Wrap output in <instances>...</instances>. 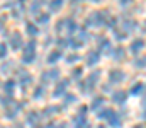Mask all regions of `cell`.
<instances>
[{"label": "cell", "instance_id": "obj_21", "mask_svg": "<svg viewBox=\"0 0 146 128\" xmlns=\"http://www.w3.org/2000/svg\"><path fill=\"white\" fill-rule=\"evenodd\" d=\"M75 101H76V97L72 96V94H68V96H66V99H65V103H66V104H68V103H75Z\"/></svg>", "mask_w": 146, "mask_h": 128}, {"label": "cell", "instance_id": "obj_9", "mask_svg": "<svg viewBox=\"0 0 146 128\" xmlns=\"http://www.w3.org/2000/svg\"><path fill=\"white\" fill-rule=\"evenodd\" d=\"M63 7V0H51L49 2V10L51 12H58Z\"/></svg>", "mask_w": 146, "mask_h": 128}, {"label": "cell", "instance_id": "obj_30", "mask_svg": "<svg viewBox=\"0 0 146 128\" xmlns=\"http://www.w3.org/2000/svg\"><path fill=\"white\" fill-rule=\"evenodd\" d=\"M97 128H106V127H97Z\"/></svg>", "mask_w": 146, "mask_h": 128}, {"label": "cell", "instance_id": "obj_1", "mask_svg": "<svg viewBox=\"0 0 146 128\" xmlns=\"http://www.w3.org/2000/svg\"><path fill=\"white\" fill-rule=\"evenodd\" d=\"M106 15L104 12H94L88 19H87V26H102L106 22Z\"/></svg>", "mask_w": 146, "mask_h": 128}, {"label": "cell", "instance_id": "obj_17", "mask_svg": "<svg viewBox=\"0 0 146 128\" xmlns=\"http://www.w3.org/2000/svg\"><path fill=\"white\" fill-rule=\"evenodd\" d=\"M26 29H27V33H29L31 36H36V34H37V27L34 26V24H27V27H26Z\"/></svg>", "mask_w": 146, "mask_h": 128}, {"label": "cell", "instance_id": "obj_13", "mask_svg": "<svg viewBox=\"0 0 146 128\" xmlns=\"http://www.w3.org/2000/svg\"><path fill=\"white\" fill-rule=\"evenodd\" d=\"M102 104H104V97H95V99L92 101V108H94V109L102 108Z\"/></svg>", "mask_w": 146, "mask_h": 128}, {"label": "cell", "instance_id": "obj_32", "mask_svg": "<svg viewBox=\"0 0 146 128\" xmlns=\"http://www.w3.org/2000/svg\"><path fill=\"white\" fill-rule=\"evenodd\" d=\"M17 128H22V127H17Z\"/></svg>", "mask_w": 146, "mask_h": 128}, {"label": "cell", "instance_id": "obj_16", "mask_svg": "<svg viewBox=\"0 0 146 128\" xmlns=\"http://www.w3.org/2000/svg\"><path fill=\"white\" fill-rule=\"evenodd\" d=\"M41 5H42V2H41V0H34V2L31 3V12H34V14H36Z\"/></svg>", "mask_w": 146, "mask_h": 128}, {"label": "cell", "instance_id": "obj_15", "mask_svg": "<svg viewBox=\"0 0 146 128\" xmlns=\"http://www.w3.org/2000/svg\"><path fill=\"white\" fill-rule=\"evenodd\" d=\"M3 87H5V92H7V94H12V90H14V87H15V82H14V80H9V82H5Z\"/></svg>", "mask_w": 146, "mask_h": 128}, {"label": "cell", "instance_id": "obj_4", "mask_svg": "<svg viewBox=\"0 0 146 128\" xmlns=\"http://www.w3.org/2000/svg\"><path fill=\"white\" fill-rule=\"evenodd\" d=\"M10 44H12V48H14V50H19V48L22 46V38H21V34H19V33L12 34V38H10Z\"/></svg>", "mask_w": 146, "mask_h": 128}, {"label": "cell", "instance_id": "obj_14", "mask_svg": "<svg viewBox=\"0 0 146 128\" xmlns=\"http://www.w3.org/2000/svg\"><path fill=\"white\" fill-rule=\"evenodd\" d=\"M37 22H39V24H48V22H49V14H41V15H37Z\"/></svg>", "mask_w": 146, "mask_h": 128}, {"label": "cell", "instance_id": "obj_8", "mask_svg": "<svg viewBox=\"0 0 146 128\" xmlns=\"http://www.w3.org/2000/svg\"><path fill=\"white\" fill-rule=\"evenodd\" d=\"M66 85H68V80H61L60 84L56 85L54 96H63V94H65V90H66Z\"/></svg>", "mask_w": 146, "mask_h": 128}, {"label": "cell", "instance_id": "obj_24", "mask_svg": "<svg viewBox=\"0 0 146 128\" xmlns=\"http://www.w3.org/2000/svg\"><path fill=\"white\" fill-rule=\"evenodd\" d=\"M115 22H117V19H115V17H112V19L109 21V27H114V26H115Z\"/></svg>", "mask_w": 146, "mask_h": 128}, {"label": "cell", "instance_id": "obj_6", "mask_svg": "<svg viewBox=\"0 0 146 128\" xmlns=\"http://www.w3.org/2000/svg\"><path fill=\"white\" fill-rule=\"evenodd\" d=\"M143 46H145V41L139 38V40H134V41L131 43V48H129V50H131L133 53H138L139 50H143Z\"/></svg>", "mask_w": 146, "mask_h": 128}, {"label": "cell", "instance_id": "obj_31", "mask_svg": "<svg viewBox=\"0 0 146 128\" xmlns=\"http://www.w3.org/2000/svg\"><path fill=\"white\" fill-rule=\"evenodd\" d=\"M134 128H143V127H134Z\"/></svg>", "mask_w": 146, "mask_h": 128}, {"label": "cell", "instance_id": "obj_28", "mask_svg": "<svg viewBox=\"0 0 146 128\" xmlns=\"http://www.w3.org/2000/svg\"><path fill=\"white\" fill-rule=\"evenodd\" d=\"M92 2H100V0H92Z\"/></svg>", "mask_w": 146, "mask_h": 128}, {"label": "cell", "instance_id": "obj_3", "mask_svg": "<svg viewBox=\"0 0 146 128\" xmlns=\"http://www.w3.org/2000/svg\"><path fill=\"white\" fill-rule=\"evenodd\" d=\"M124 77H126V75H124V72H122V70H117V68H115V70H112V72L109 74V80H110V82H121Z\"/></svg>", "mask_w": 146, "mask_h": 128}, {"label": "cell", "instance_id": "obj_29", "mask_svg": "<svg viewBox=\"0 0 146 128\" xmlns=\"http://www.w3.org/2000/svg\"><path fill=\"white\" fill-rule=\"evenodd\" d=\"M72 2H80V0H72Z\"/></svg>", "mask_w": 146, "mask_h": 128}, {"label": "cell", "instance_id": "obj_11", "mask_svg": "<svg viewBox=\"0 0 146 128\" xmlns=\"http://www.w3.org/2000/svg\"><path fill=\"white\" fill-rule=\"evenodd\" d=\"M60 58H61V51L58 50V51H53V53L48 56V62H49V63H54V62H58Z\"/></svg>", "mask_w": 146, "mask_h": 128}, {"label": "cell", "instance_id": "obj_20", "mask_svg": "<svg viewBox=\"0 0 146 128\" xmlns=\"http://www.w3.org/2000/svg\"><path fill=\"white\" fill-rule=\"evenodd\" d=\"M42 90H44L42 87H37V89H36V94H34V97H36V99H39V97H42Z\"/></svg>", "mask_w": 146, "mask_h": 128}, {"label": "cell", "instance_id": "obj_23", "mask_svg": "<svg viewBox=\"0 0 146 128\" xmlns=\"http://www.w3.org/2000/svg\"><path fill=\"white\" fill-rule=\"evenodd\" d=\"M5 55H7V46L0 44V56H5Z\"/></svg>", "mask_w": 146, "mask_h": 128}, {"label": "cell", "instance_id": "obj_27", "mask_svg": "<svg viewBox=\"0 0 146 128\" xmlns=\"http://www.w3.org/2000/svg\"><path fill=\"white\" fill-rule=\"evenodd\" d=\"M129 2H133V0H121V3H122V5H126V3H129Z\"/></svg>", "mask_w": 146, "mask_h": 128}, {"label": "cell", "instance_id": "obj_10", "mask_svg": "<svg viewBox=\"0 0 146 128\" xmlns=\"http://www.w3.org/2000/svg\"><path fill=\"white\" fill-rule=\"evenodd\" d=\"M143 90H145V85L139 84V82H138V84H134V85H133V89H131V92H133L134 96H141V94H143Z\"/></svg>", "mask_w": 146, "mask_h": 128}, {"label": "cell", "instance_id": "obj_2", "mask_svg": "<svg viewBox=\"0 0 146 128\" xmlns=\"http://www.w3.org/2000/svg\"><path fill=\"white\" fill-rule=\"evenodd\" d=\"M106 118H107L109 125H112L114 128H119V127H121V121H119V116H117V113H115V111L109 109V111H107V115H106Z\"/></svg>", "mask_w": 146, "mask_h": 128}, {"label": "cell", "instance_id": "obj_12", "mask_svg": "<svg viewBox=\"0 0 146 128\" xmlns=\"http://www.w3.org/2000/svg\"><path fill=\"white\" fill-rule=\"evenodd\" d=\"M110 55H112V58H114V60H121V58L124 56V50H122V48H115Z\"/></svg>", "mask_w": 146, "mask_h": 128}, {"label": "cell", "instance_id": "obj_26", "mask_svg": "<svg viewBox=\"0 0 146 128\" xmlns=\"http://www.w3.org/2000/svg\"><path fill=\"white\" fill-rule=\"evenodd\" d=\"M80 74H82V70H80V68H76V70H75V72H73V75H76V77H78V75H80Z\"/></svg>", "mask_w": 146, "mask_h": 128}, {"label": "cell", "instance_id": "obj_22", "mask_svg": "<svg viewBox=\"0 0 146 128\" xmlns=\"http://www.w3.org/2000/svg\"><path fill=\"white\" fill-rule=\"evenodd\" d=\"M136 67H138V68H143V67H145V58L136 60Z\"/></svg>", "mask_w": 146, "mask_h": 128}, {"label": "cell", "instance_id": "obj_5", "mask_svg": "<svg viewBox=\"0 0 146 128\" xmlns=\"http://www.w3.org/2000/svg\"><path fill=\"white\" fill-rule=\"evenodd\" d=\"M99 56H100V51H92V53H88V56H87V65H95L97 62H99Z\"/></svg>", "mask_w": 146, "mask_h": 128}, {"label": "cell", "instance_id": "obj_25", "mask_svg": "<svg viewBox=\"0 0 146 128\" xmlns=\"http://www.w3.org/2000/svg\"><path fill=\"white\" fill-rule=\"evenodd\" d=\"M78 60V55H73V56H68V62L72 63V62H76Z\"/></svg>", "mask_w": 146, "mask_h": 128}, {"label": "cell", "instance_id": "obj_18", "mask_svg": "<svg viewBox=\"0 0 146 128\" xmlns=\"http://www.w3.org/2000/svg\"><path fill=\"white\" fill-rule=\"evenodd\" d=\"M27 121L34 125V123H36V121H37V113H31V115L27 116Z\"/></svg>", "mask_w": 146, "mask_h": 128}, {"label": "cell", "instance_id": "obj_19", "mask_svg": "<svg viewBox=\"0 0 146 128\" xmlns=\"http://www.w3.org/2000/svg\"><path fill=\"white\" fill-rule=\"evenodd\" d=\"M66 27H68V31H75V29H76V24H75V21H68V26H66Z\"/></svg>", "mask_w": 146, "mask_h": 128}, {"label": "cell", "instance_id": "obj_7", "mask_svg": "<svg viewBox=\"0 0 146 128\" xmlns=\"http://www.w3.org/2000/svg\"><path fill=\"white\" fill-rule=\"evenodd\" d=\"M112 101L117 103V104L124 103V101H126V92H124V90H117L115 94H112Z\"/></svg>", "mask_w": 146, "mask_h": 128}]
</instances>
